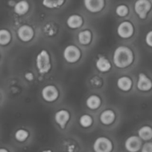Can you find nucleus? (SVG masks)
Returning a JSON list of instances; mask_svg holds the SVG:
<instances>
[{
	"instance_id": "19",
	"label": "nucleus",
	"mask_w": 152,
	"mask_h": 152,
	"mask_svg": "<svg viewBox=\"0 0 152 152\" xmlns=\"http://www.w3.org/2000/svg\"><path fill=\"white\" fill-rule=\"evenodd\" d=\"M85 103H86V106L89 110L95 111V110L98 109L101 106V99L98 95L91 94L86 98Z\"/></svg>"
},
{
	"instance_id": "11",
	"label": "nucleus",
	"mask_w": 152,
	"mask_h": 152,
	"mask_svg": "<svg viewBox=\"0 0 152 152\" xmlns=\"http://www.w3.org/2000/svg\"><path fill=\"white\" fill-rule=\"evenodd\" d=\"M71 115L70 113L66 109H60L57 111L54 116L55 123L59 126L61 129H65L67 124L70 121Z\"/></svg>"
},
{
	"instance_id": "26",
	"label": "nucleus",
	"mask_w": 152,
	"mask_h": 152,
	"mask_svg": "<svg viewBox=\"0 0 152 152\" xmlns=\"http://www.w3.org/2000/svg\"><path fill=\"white\" fill-rule=\"evenodd\" d=\"M115 13L119 17H125L129 14V7L125 4H120L115 9Z\"/></svg>"
},
{
	"instance_id": "3",
	"label": "nucleus",
	"mask_w": 152,
	"mask_h": 152,
	"mask_svg": "<svg viewBox=\"0 0 152 152\" xmlns=\"http://www.w3.org/2000/svg\"><path fill=\"white\" fill-rule=\"evenodd\" d=\"M92 148L93 152H114L115 144L108 137L100 136L93 141Z\"/></svg>"
},
{
	"instance_id": "1",
	"label": "nucleus",
	"mask_w": 152,
	"mask_h": 152,
	"mask_svg": "<svg viewBox=\"0 0 152 152\" xmlns=\"http://www.w3.org/2000/svg\"><path fill=\"white\" fill-rule=\"evenodd\" d=\"M112 59L116 68L124 69L131 66L134 62V53L131 48L119 45L113 51Z\"/></svg>"
},
{
	"instance_id": "4",
	"label": "nucleus",
	"mask_w": 152,
	"mask_h": 152,
	"mask_svg": "<svg viewBox=\"0 0 152 152\" xmlns=\"http://www.w3.org/2000/svg\"><path fill=\"white\" fill-rule=\"evenodd\" d=\"M82 56L80 48L75 45H69L63 50V58L66 62L74 64L78 62Z\"/></svg>"
},
{
	"instance_id": "20",
	"label": "nucleus",
	"mask_w": 152,
	"mask_h": 152,
	"mask_svg": "<svg viewBox=\"0 0 152 152\" xmlns=\"http://www.w3.org/2000/svg\"><path fill=\"white\" fill-rule=\"evenodd\" d=\"M77 41L82 45H88L92 40V33L89 29L82 30L77 34Z\"/></svg>"
},
{
	"instance_id": "7",
	"label": "nucleus",
	"mask_w": 152,
	"mask_h": 152,
	"mask_svg": "<svg viewBox=\"0 0 152 152\" xmlns=\"http://www.w3.org/2000/svg\"><path fill=\"white\" fill-rule=\"evenodd\" d=\"M143 141L137 135H131L124 141L123 147L126 152H140Z\"/></svg>"
},
{
	"instance_id": "15",
	"label": "nucleus",
	"mask_w": 152,
	"mask_h": 152,
	"mask_svg": "<svg viewBox=\"0 0 152 152\" xmlns=\"http://www.w3.org/2000/svg\"><path fill=\"white\" fill-rule=\"evenodd\" d=\"M66 24L67 27L70 29H78L81 28L83 24V19L80 15L76 14H71L67 17L66 20Z\"/></svg>"
},
{
	"instance_id": "24",
	"label": "nucleus",
	"mask_w": 152,
	"mask_h": 152,
	"mask_svg": "<svg viewBox=\"0 0 152 152\" xmlns=\"http://www.w3.org/2000/svg\"><path fill=\"white\" fill-rule=\"evenodd\" d=\"M78 123L80 126L83 129H89L93 125V119L89 114H82L78 120Z\"/></svg>"
},
{
	"instance_id": "18",
	"label": "nucleus",
	"mask_w": 152,
	"mask_h": 152,
	"mask_svg": "<svg viewBox=\"0 0 152 152\" xmlns=\"http://www.w3.org/2000/svg\"><path fill=\"white\" fill-rule=\"evenodd\" d=\"M30 4L27 0H19L13 6V12L18 16H24L28 12Z\"/></svg>"
},
{
	"instance_id": "21",
	"label": "nucleus",
	"mask_w": 152,
	"mask_h": 152,
	"mask_svg": "<svg viewBox=\"0 0 152 152\" xmlns=\"http://www.w3.org/2000/svg\"><path fill=\"white\" fill-rule=\"evenodd\" d=\"M137 136L144 142L152 140V128L149 126H143L137 131Z\"/></svg>"
},
{
	"instance_id": "23",
	"label": "nucleus",
	"mask_w": 152,
	"mask_h": 152,
	"mask_svg": "<svg viewBox=\"0 0 152 152\" xmlns=\"http://www.w3.org/2000/svg\"><path fill=\"white\" fill-rule=\"evenodd\" d=\"M63 152H80V148L73 140H66L62 145Z\"/></svg>"
},
{
	"instance_id": "22",
	"label": "nucleus",
	"mask_w": 152,
	"mask_h": 152,
	"mask_svg": "<svg viewBox=\"0 0 152 152\" xmlns=\"http://www.w3.org/2000/svg\"><path fill=\"white\" fill-rule=\"evenodd\" d=\"M66 0H42V5L47 9H58L65 4Z\"/></svg>"
},
{
	"instance_id": "2",
	"label": "nucleus",
	"mask_w": 152,
	"mask_h": 152,
	"mask_svg": "<svg viewBox=\"0 0 152 152\" xmlns=\"http://www.w3.org/2000/svg\"><path fill=\"white\" fill-rule=\"evenodd\" d=\"M35 65L37 71L40 74H46L52 68V59L50 53L46 49H42L37 54L35 59Z\"/></svg>"
},
{
	"instance_id": "29",
	"label": "nucleus",
	"mask_w": 152,
	"mask_h": 152,
	"mask_svg": "<svg viewBox=\"0 0 152 152\" xmlns=\"http://www.w3.org/2000/svg\"><path fill=\"white\" fill-rule=\"evenodd\" d=\"M25 79L28 82H32L34 80V75L31 71H28L25 74Z\"/></svg>"
},
{
	"instance_id": "14",
	"label": "nucleus",
	"mask_w": 152,
	"mask_h": 152,
	"mask_svg": "<svg viewBox=\"0 0 152 152\" xmlns=\"http://www.w3.org/2000/svg\"><path fill=\"white\" fill-rule=\"evenodd\" d=\"M95 66L99 72L107 73L111 70L112 64L106 56H99L95 60Z\"/></svg>"
},
{
	"instance_id": "13",
	"label": "nucleus",
	"mask_w": 152,
	"mask_h": 152,
	"mask_svg": "<svg viewBox=\"0 0 152 152\" xmlns=\"http://www.w3.org/2000/svg\"><path fill=\"white\" fill-rule=\"evenodd\" d=\"M116 114L112 109H105L100 114L99 120L103 126H111L115 122Z\"/></svg>"
},
{
	"instance_id": "31",
	"label": "nucleus",
	"mask_w": 152,
	"mask_h": 152,
	"mask_svg": "<svg viewBox=\"0 0 152 152\" xmlns=\"http://www.w3.org/2000/svg\"><path fill=\"white\" fill-rule=\"evenodd\" d=\"M40 152H55V151L52 148H44L40 150Z\"/></svg>"
},
{
	"instance_id": "9",
	"label": "nucleus",
	"mask_w": 152,
	"mask_h": 152,
	"mask_svg": "<svg viewBox=\"0 0 152 152\" xmlns=\"http://www.w3.org/2000/svg\"><path fill=\"white\" fill-rule=\"evenodd\" d=\"M16 34L21 42H28L34 39L35 32H34V28L31 25H22L19 27L16 31Z\"/></svg>"
},
{
	"instance_id": "16",
	"label": "nucleus",
	"mask_w": 152,
	"mask_h": 152,
	"mask_svg": "<svg viewBox=\"0 0 152 152\" xmlns=\"http://www.w3.org/2000/svg\"><path fill=\"white\" fill-rule=\"evenodd\" d=\"M116 86L122 92H128L133 87V80L128 76H122L116 80Z\"/></svg>"
},
{
	"instance_id": "27",
	"label": "nucleus",
	"mask_w": 152,
	"mask_h": 152,
	"mask_svg": "<svg viewBox=\"0 0 152 152\" xmlns=\"http://www.w3.org/2000/svg\"><path fill=\"white\" fill-rule=\"evenodd\" d=\"M140 152H152V141H147L142 144Z\"/></svg>"
},
{
	"instance_id": "5",
	"label": "nucleus",
	"mask_w": 152,
	"mask_h": 152,
	"mask_svg": "<svg viewBox=\"0 0 152 152\" xmlns=\"http://www.w3.org/2000/svg\"><path fill=\"white\" fill-rule=\"evenodd\" d=\"M151 7V2L149 0H137L134 2V12L140 19H146Z\"/></svg>"
},
{
	"instance_id": "8",
	"label": "nucleus",
	"mask_w": 152,
	"mask_h": 152,
	"mask_svg": "<svg viewBox=\"0 0 152 152\" xmlns=\"http://www.w3.org/2000/svg\"><path fill=\"white\" fill-rule=\"evenodd\" d=\"M60 94L58 88L53 85H47L41 90V97L45 102H54L58 100Z\"/></svg>"
},
{
	"instance_id": "32",
	"label": "nucleus",
	"mask_w": 152,
	"mask_h": 152,
	"mask_svg": "<svg viewBox=\"0 0 152 152\" xmlns=\"http://www.w3.org/2000/svg\"><path fill=\"white\" fill-rule=\"evenodd\" d=\"M80 152H87V151H80Z\"/></svg>"
},
{
	"instance_id": "25",
	"label": "nucleus",
	"mask_w": 152,
	"mask_h": 152,
	"mask_svg": "<svg viewBox=\"0 0 152 152\" xmlns=\"http://www.w3.org/2000/svg\"><path fill=\"white\" fill-rule=\"evenodd\" d=\"M11 41V34L7 29H0V45H7Z\"/></svg>"
},
{
	"instance_id": "30",
	"label": "nucleus",
	"mask_w": 152,
	"mask_h": 152,
	"mask_svg": "<svg viewBox=\"0 0 152 152\" xmlns=\"http://www.w3.org/2000/svg\"><path fill=\"white\" fill-rule=\"evenodd\" d=\"M0 152H14L11 148L6 146H0Z\"/></svg>"
},
{
	"instance_id": "17",
	"label": "nucleus",
	"mask_w": 152,
	"mask_h": 152,
	"mask_svg": "<svg viewBox=\"0 0 152 152\" xmlns=\"http://www.w3.org/2000/svg\"><path fill=\"white\" fill-rule=\"evenodd\" d=\"M30 137H31V134L28 130L25 129H19L14 132L13 139L18 144L23 145L29 141Z\"/></svg>"
},
{
	"instance_id": "10",
	"label": "nucleus",
	"mask_w": 152,
	"mask_h": 152,
	"mask_svg": "<svg viewBox=\"0 0 152 152\" xmlns=\"http://www.w3.org/2000/svg\"><path fill=\"white\" fill-rule=\"evenodd\" d=\"M83 6L88 12L91 13H98L105 7V0H83Z\"/></svg>"
},
{
	"instance_id": "6",
	"label": "nucleus",
	"mask_w": 152,
	"mask_h": 152,
	"mask_svg": "<svg viewBox=\"0 0 152 152\" xmlns=\"http://www.w3.org/2000/svg\"><path fill=\"white\" fill-rule=\"evenodd\" d=\"M134 25L130 21H123L120 22L118 25L117 28H116V34L123 39H128L131 38L134 36Z\"/></svg>"
},
{
	"instance_id": "28",
	"label": "nucleus",
	"mask_w": 152,
	"mask_h": 152,
	"mask_svg": "<svg viewBox=\"0 0 152 152\" xmlns=\"http://www.w3.org/2000/svg\"><path fill=\"white\" fill-rule=\"evenodd\" d=\"M145 42L148 46L152 48V30L149 31L146 34L145 37Z\"/></svg>"
},
{
	"instance_id": "12",
	"label": "nucleus",
	"mask_w": 152,
	"mask_h": 152,
	"mask_svg": "<svg viewBox=\"0 0 152 152\" xmlns=\"http://www.w3.org/2000/svg\"><path fill=\"white\" fill-rule=\"evenodd\" d=\"M137 88L139 91L148 92L152 89V81L145 74L139 73L137 79Z\"/></svg>"
}]
</instances>
